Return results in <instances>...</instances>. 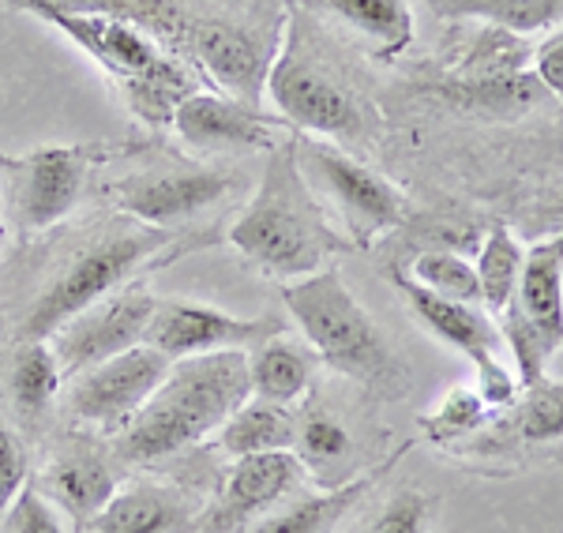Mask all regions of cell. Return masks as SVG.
Returning <instances> with one entry per match:
<instances>
[{
	"label": "cell",
	"instance_id": "1",
	"mask_svg": "<svg viewBox=\"0 0 563 533\" xmlns=\"http://www.w3.org/2000/svg\"><path fill=\"white\" fill-rule=\"evenodd\" d=\"M214 245L203 230L177 233L158 225L135 222L129 214H102L87 230L60 237V245L45 256V270L23 297L12 320V338L20 342H49L71 315L98 304L109 293L135 286L147 270L166 267L196 248Z\"/></svg>",
	"mask_w": 563,
	"mask_h": 533
},
{
	"label": "cell",
	"instance_id": "2",
	"mask_svg": "<svg viewBox=\"0 0 563 533\" xmlns=\"http://www.w3.org/2000/svg\"><path fill=\"white\" fill-rule=\"evenodd\" d=\"M249 399L252 379L244 349H218V354L174 360L158 391L117 432L113 458L129 466L177 458L180 451L214 436Z\"/></svg>",
	"mask_w": 563,
	"mask_h": 533
},
{
	"label": "cell",
	"instance_id": "3",
	"mask_svg": "<svg viewBox=\"0 0 563 533\" xmlns=\"http://www.w3.org/2000/svg\"><path fill=\"white\" fill-rule=\"evenodd\" d=\"M230 245L278 282H301L350 248L297 166L294 135L267 155L256 196L230 225Z\"/></svg>",
	"mask_w": 563,
	"mask_h": 533
},
{
	"label": "cell",
	"instance_id": "4",
	"mask_svg": "<svg viewBox=\"0 0 563 533\" xmlns=\"http://www.w3.org/2000/svg\"><path fill=\"white\" fill-rule=\"evenodd\" d=\"M267 95L289 129L316 132L342 151L368 147L379 132V110L334 57L320 23L301 8L289 15L286 42L267 76Z\"/></svg>",
	"mask_w": 563,
	"mask_h": 533
},
{
	"label": "cell",
	"instance_id": "5",
	"mask_svg": "<svg viewBox=\"0 0 563 533\" xmlns=\"http://www.w3.org/2000/svg\"><path fill=\"white\" fill-rule=\"evenodd\" d=\"M282 301L301 327L308 349L346 376L350 384L365 387L376 399H406L410 395V368L398 357L365 304L350 293L339 267H323L301 282L282 286Z\"/></svg>",
	"mask_w": 563,
	"mask_h": 533
},
{
	"label": "cell",
	"instance_id": "6",
	"mask_svg": "<svg viewBox=\"0 0 563 533\" xmlns=\"http://www.w3.org/2000/svg\"><path fill=\"white\" fill-rule=\"evenodd\" d=\"M38 20L57 26L65 38H71L79 49L95 60L98 68L121 87L124 106L140 116V121L154 124H174L177 106L188 95L203 90V71L188 60L174 57L162 49L151 34L140 26L113 20V15H79V12H34Z\"/></svg>",
	"mask_w": 563,
	"mask_h": 533
},
{
	"label": "cell",
	"instance_id": "7",
	"mask_svg": "<svg viewBox=\"0 0 563 533\" xmlns=\"http://www.w3.org/2000/svg\"><path fill=\"white\" fill-rule=\"evenodd\" d=\"M113 143H68L31 155H0V214L15 237H38L87 200L95 174L121 158Z\"/></svg>",
	"mask_w": 563,
	"mask_h": 533
},
{
	"label": "cell",
	"instance_id": "8",
	"mask_svg": "<svg viewBox=\"0 0 563 533\" xmlns=\"http://www.w3.org/2000/svg\"><path fill=\"white\" fill-rule=\"evenodd\" d=\"M294 147L305 180L334 203L357 248H368L372 241H379L410 219V203L402 200V192L390 180L372 174L350 151L327 140H308V135H294Z\"/></svg>",
	"mask_w": 563,
	"mask_h": 533
},
{
	"label": "cell",
	"instance_id": "9",
	"mask_svg": "<svg viewBox=\"0 0 563 533\" xmlns=\"http://www.w3.org/2000/svg\"><path fill=\"white\" fill-rule=\"evenodd\" d=\"M241 192V177L230 169L192 166V162H154V166L129 169L113 180L117 211L135 222L158 225V230L192 233V222L211 211H222Z\"/></svg>",
	"mask_w": 563,
	"mask_h": 533
},
{
	"label": "cell",
	"instance_id": "10",
	"mask_svg": "<svg viewBox=\"0 0 563 533\" xmlns=\"http://www.w3.org/2000/svg\"><path fill=\"white\" fill-rule=\"evenodd\" d=\"M305 481L308 474L294 451L233 458V466L222 474L214 496L203 500L199 533H244L286 500L301 496Z\"/></svg>",
	"mask_w": 563,
	"mask_h": 533
},
{
	"label": "cell",
	"instance_id": "11",
	"mask_svg": "<svg viewBox=\"0 0 563 533\" xmlns=\"http://www.w3.org/2000/svg\"><path fill=\"white\" fill-rule=\"evenodd\" d=\"M275 57V31L238 15H199L192 49H188V60L203 71V79H214L222 95L238 98L252 110H263Z\"/></svg>",
	"mask_w": 563,
	"mask_h": 533
},
{
	"label": "cell",
	"instance_id": "12",
	"mask_svg": "<svg viewBox=\"0 0 563 533\" xmlns=\"http://www.w3.org/2000/svg\"><path fill=\"white\" fill-rule=\"evenodd\" d=\"M169 365L174 360L143 342V346L124 349V354L109 357L102 365L84 368L79 376L65 379V384H71L65 399L68 413L76 421L90 424V429L121 432L143 410V402L158 391Z\"/></svg>",
	"mask_w": 563,
	"mask_h": 533
},
{
	"label": "cell",
	"instance_id": "13",
	"mask_svg": "<svg viewBox=\"0 0 563 533\" xmlns=\"http://www.w3.org/2000/svg\"><path fill=\"white\" fill-rule=\"evenodd\" d=\"M154 304H158V297L135 282L124 286L121 293L102 297V301L90 304L79 315H71L65 327L49 338L65 379L79 376L84 368L102 365V360L124 354V349L143 346Z\"/></svg>",
	"mask_w": 563,
	"mask_h": 533
},
{
	"label": "cell",
	"instance_id": "14",
	"mask_svg": "<svg viewBox=\"0 0 563 533\" xmlns=\"http://www.w3.org/2000/svg\"><path fill=\"white\" fill-rule=\"evenodd\" d=\"M174 129L199 155H271L297 135L282 116H267L238 98L207 90H196L177 106Z\"/></svg>",
	"mask_w": 563,
	"mask_h": 533
},
{
	"label": "cell",
	"instance_id": "15",
	"mask_svg": "<svg viewBox=\"0 0 563 533\" xmlns=\"http://www.w3.org/2000/svg\"><path fill=\"white\" fill-rule=\"evenodd\" d=\"M286 331L282 315H260V320H241L211 304L196 301H158L147 327V346L166 354L169 360L203 357L218 349H252L256 342Z\"/></svg>",
	"mask_w": 563,
	"mask_h": 533
},
{
	"label": "cell",
	"instance_id": "16",
	"mask_svg": "<svg viewBox=\"0 0 563 533\" xmlns=\"http://www.w3.org/2000/svg\"><path fill=\"white\" fill-rule=\"evenodd\" d=\"M549 447H563V384L541 376L538 384L522 387V395L507 410L493 413V421L477 436L451 451L481 463V458H519Z\"/></svg>",
	"mask_w": 563,
	"mask_h": 533
},
{
	"label": "cell",
	"instance_id": "17",
	"mask_svg": "<svg viewBox=\"0 0 563 533\" xmlns=\"http://www.w3.org/2000/svg\"><path fill=\"white\" fill-rule=\"evenodd\" d=\"M53 508H60L79 530L90 526L98 511L121 489L117 466L106 451H98L90 440H71L45 463L34 485Z\"/></svg>",
	"mask_w": 563,
	"mask_h": 533
},
{
	"label": "cell",
	"instance_id": "18",
	"mask_svg": "<svg viewBox=\"0 0 563 533\" xmlns=\"http://www.w3.org/2000/svg\"><path fill=\"white\" fill-rule=\"evenodd\" d=\"M203 500L169 481L121 485L87 533H199Z\"/></svg>",
	"mask_w": 563,
	"mask_h": 533
},
{
	"label": "cell",
	"instance_id": "19",
	"mask_svg": "<svg viewBox=\"0 0 563 533\" xmlns=\"http://www.w3.org/2000/svg\"><path fill=\"white\" fill-rule=\"evenodd\" d=\"M294 455L301 458L305 474L312 477L320 489H339L353 481L361 469V444L353 436L339 410L323 402L320 395H308L301 413H297V444Z\"/></svg>",
	"mask_w": 563,
	"mask_h": 533
},
{
	"label": "cell",
	"instance_id": "20",
	"mask_svg": "<svg viewBox=\"0 0 563 533\" xmlns=\"http://www.w3.org/2000/svg\"><path fill=\"white\" fill-rule=\"evenodd\" d=\"M395 286L406 297L410 312L429 327L435 338L448 342L451 349L466 354L474 365H485L504 354V334H499L496 320L485 312V304L470 301H448V297H435L429 289H421L413 278H406L402 270H395Z\"/></svg>",
	"mask_w": 563,
	"mask_h": 533
},
{
	"label": "cell",
	"instance_id": "21",
	"mask_svg": "<svg viewBox=\"0 0 563 533\" xmlns=\"http://www.w3.org/2000/svg\"><path fill=\"white\" fill-rule=\"evenodd\" d=\"M406 451L410 447H398L376 469H365V474H357L353 481L339 485V489H323L316 496H294V500H286L282 508H275L267 519H260L256 526H249L244 533H334L342 526V519L376 489L379 477L395 469V463Z\"/></svg>",
	"mask_w": 563,
	"mask_h": 533
},
{
	"label": "cell",
	"instance_id": "22",
	"mask_svg": "<svg viewBox=\"0 0 563 533\" xmlns=\"http://www.w3.org/2000/svg\"><path fill=\"white\" fill-rule=\"evenodd\" d=\"M515 301L526 320L563 349V230L526 248Z\"/></svg>",
	"mask_w": 563,
	"mask_h": 533
},
{
	"label": "cell",
	"instance_id": "23",
	"mask_svg": "<svg viewBox=\"0 0 563 533\" xmlns=\"http://www.w3.org/2000/svg\"><path fill=\"white\" fill-rule=\"evenodd\" d=\"M316 360L320 357L308 346H301L297 338H289L286 331L271 334V338L256 342L249 354L252 395L278 406H294L297 399H305L312 391Z\"/></svg>",
	"mask_w": 563,
	"mask_h": 533
},
{
	"label": "cell",
	"instance_id": "24",
	"mask_svg": "<svg viewBox=\"0 0 563 533\" xmlns=\"http://www.w3.org/2000/svg\"><path fill=\"white\" fill-rule=\"evenodd\" d=\"M530 68H533L530 38L504 31V26L481 23L459 49V60L451 65L448 79H459V84H504V79L526 76Z\"/></svg>",
	"mask_w": 563,
	"mask_h": 533
},
{
	"label": "cell",
	"instance_id": "25",
	"mask_svg": "<svg viewBox=\"0 0 563 533\" xmlns=\"http://www.w3.org/2000/svg\"><path fill=\"white\" fill-rule=\"evenodd\" d=\"M218 451L230 458L267 455V451H294L297 444V413L289 406L267 402L252 395L222 429L214 432Z\"/></svg>",
	"mask_w": 563,
	"mask_h": 533
},
{
	"label": "cell",
	"instance_id": "26",
	"mask_svg": "<svg viewBox=\"0 0 563 533\" xmlns=\"http://www.w3.org/2000/svg\"><path fill=\"white\" fill-rule=\"evenodd\" d=\"M361 34L376 57H398L413 42L410 0H316Z\"/></svg>",
	"mask_w": 563,
	"mask_h": 533
},
{
	"label": "cell",
	"instance_id": "27",
	"mask_svg": "<svg viewBox=\"0 0 563 533\" xmlns=\"http://www.w3.org/2000/svg\"><path fill=\"white\" fill-rule=\"evenodd\" d=\"M65 373L57 365L49 342H20L12 360H8V399L26 421H42L53 410Z\"/></svg>",
	"mask_w": 563,
	"mask_h": 533
},
{
	"label": "cell",
	"instance_id": "28",
	"mask_svg": "<svg viewBox=\"0 0 563 533\" xmlns=\"http://www.w3.org/2000/svg\"><path fill=\"white\" fill-rule=\"evenodd\" d=\"M432 12L448 20H477L511 34H544L563 23V0H429Z\"/></svg>",
	"mask_w": 563,
	"mask_h": 533
},
{
	"label": "cell",
	"instance_id": "29",
	"mask_svg": "<svg viewBox=\"0 0 563 533\" xmlns=\"http://www.w3.org/2000/svg\"><path fill=\"white\" fill-rule=\"evenodd\" d=\"M522 259H526V248L519 245L511 230L504 222L488 225V237L485 245L477 248V282H481V304L485 312L496 315L515 301L519 293V275H522Z\"/></svg>",
	"mask_w": 563,
	"mask_h": 533
},
{
	"label": "cell",
	"instance_id": "30",
	"mask_svg": "<svg viewBox=\"0 0 563 533\" xmlns=\"http://www.w3.org/2000/svg\"><path fill=\"white\" fill-rule=\"evenodd\" d=\"M421 289H429L435 297H448V301H470L481 304V282H477V267L470 264L462 252L448 248H424L413 252L410 259V275Z\"/></svg>",
	"mask_w": 563,
	"mask_h": 533
},
{
	"label": "cell",
	"instance_id": "31",
	"mask_svg": "<svg viewBox=\"0 0 563 533\" xmlns=\"http://www.w3.org/2000/svg\"><path fill=\"white\" fill-rule=\"evenodd\" d=\"M496 327H499V334H504V349L515 360V376H519V384L522 387L538 384V379L544 376V368H549V360L560 354V346L549 338V334L538 331L530 320H526L519 301H511L504 312L496 315Z\"/></svg>",
	"mask_w": 563,
	"mask_h": 533
},
{
	"label": "cell",
	"instance_id": "32",
	"mask_svg": "<svg viewBox=\"0 0 563 533\" xmlns=\"http://www.w3.org/2000/svg\"><path fill=\"white\" fill-rule=\"evenodd\" d=\"M488 421H493V410L481 402V395L470 391V387H459V391H451L448 399L421 421V432L432 447L451 451V447L466 444L470 436H477Z\"/></svg>",
	"mask_w": 563,
	"mask_h": 533
},
{
	"label": "cell",
	"instance_id": "33",
	"mask_svg": "<svg viewBox=\"0 0 563 533\" xmlns=\"http://www.w3.org/2000/svg\"><path fill=\"white\" fill-rule=\"evenodd\" d=\"M435 500L417 489H398L361 533H429Z\"/></svg>",
	"mask_w": 563,
	"mask_h": 533
},
{
	"label": "cell",
	"instance_id": "34",
	"mask_svg": "<svg viewBox=\"0 0 563 533\" xmlns=\"http://www.w3.org/2000/svg\"><path fill=\"white\" fill-rule=\"evenodd\" d=\"M4 533H65V526L57 519V508L31 485L4 511Z\"/></svg>",
	"mask_w": 563,
	"mask_h": 533
},
{
	"label": "cell",
	"instance_id": "35",
	"mask_svg": "<svg viewBox=\"0 0 563 533\" xmlns=\"http://www.w3.org/2000/svg\"><path fill=\"white\" fill-rule=\"evenodd\" d=\"M26 447L20 440V432L0 418V514L15 503V496L26 489Z\"/></svg>",
	"mask_w": 563,
	"mask_h": 533
},
{
	"label": "cell",
	"instance_id": "36",
	"mask_svg": "<svg viewBox=\"0 0 563 533\" xmlns=\"http://www.w3.org/2000/svg\"><path fill=\"white\" fill-rule=\"evenodd\" d=\"M477 373H481L477 395H481V402H485L493 413L507 410V406H511L522 395L519 376H511V368L504 365V357H493V360H485V365H477Z\"/></svg>",
	"mask_w": 563,
	"mask_h": 533
},
{
	"label": "cell",
	"instance_id": "37",
	"mask_svg": "<svg viewBox=\"0 0 563 533\" xmlns=\"http://www.w3.org/2000/svg\"><path fill=\"white\" fill-rule=\"evenodd\" d=\"M533 76L541 79L549 95H556L563 102V23L556 31H549V38L541 45H533Z\"/></svg>",
	"mask_w": 563,
	"mask_h": 533
},
{
	"label": "cell",
	"instance_id": "38",
	"mask_svg": "<svg viewBox=\"0 0 563 533\" xmlns=\"http://www.w3.org/2000/svg\"><path fill=\"white\" fill-rule=\"evenodd\" d=\"M541 225H549V230H563V192H560L549 207H544Z\"/></svg>",
	"mask_w": 563,
	"mask_h": 533
}]
</instances>
